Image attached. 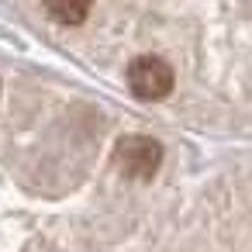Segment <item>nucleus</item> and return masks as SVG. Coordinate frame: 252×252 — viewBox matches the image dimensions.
<instances>
[{"label": "nucleus", "mask_w": 252, "mask_h": 252, "mask_svg": "<svg viewBox=\"0 0 252 252\" xmlns=\"http://www.w3.org/2000/svg\"><path fill=\"white\" fill-rule=\"evenodd\" d=\"M114 166L131 180H149L162 166V145L152 135H125L114 145Z\"/></svg>", "instance_id": "f257e3e1"}, {"label": "nucleus", "mask_w": 252, "mask_h": 252, "mask_svg": "<svg viewBox=\"0 0 252 252\" xmlns=\"http://www.w3.org/2000/svg\"><path fill=\"white\" fill-rule=\"evenodd\" d=\"M128 90L138 100H162L173 94V69L159 56H138L128 66Z\"/></svg>", "instance_id": "f03ea898"}, {"label": "nucleus", "mask_w": 252, "mask_h": 252, "mask_svg": "<svg viewBox=\"0 0 252 252\" xmlns=\"http://www.w3.org/2000/svg\"><path fill=\"white\" fill-rule=\"evenodd\" d=\"M42 4H45V14H49L52 21L66 25V28H76V25L87 21L94 0H42Z\"/></svg>", "instance_id": "7ed1b4c3"}]
</instances>
